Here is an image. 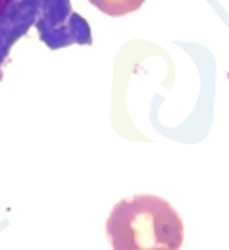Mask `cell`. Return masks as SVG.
<instances>
[{
  "mask_svg": "<svg viewBox=\"0 0 229 250\" xmlns=\"http://www.w3.org/2000/svg\"><path fill=\"white\" fill-rule=\"evenodd\" d=\"M42 0H0V69L14 44L39 21Z\"/></svg>",
  "mask_w": 229,
  "mask_h": 250,
  "instance_id": "cell-2",
  "label": "cell"
},
{
  "mask_svg": "<svg viewBox=\"0 0 229 250\" xmlns=\"http://www.w3.org/2000/svg\"><path fill=\"white\" fill-rule=\"evenodd\" d=\"M112 250H179L185 227L177 210L156 194H133L120 200L106 221Z\"/></svg>",
  "mask_w": 229,
  "mask_h": 250,
  "instance_id": "cell-1",
  "label": "cell"
},
{
  "mask_svg": "<svg viewBox=\"0 0 229 250\" xmlns=\"http://www.w3.org/2000/svg\"><path fill=\"white\" fill-rule=\"evenodd\" d=\"M156 250H162V249H156Z\"/></svg>",
  "mask_w": 229,
  "mask_h": 250,
  "instance_id": "cell-4",
  "label": "cell"
},
{
  "mask_svg": "<svg viewBox=\"0 0 229 250\" xmlns=\"http://www.w3.org/2000/svg\"><path fill=\"white\" fill-rule=\"evenodd\" d=\"M89 2L110 18H122L137 12L146 0H89Z\"/></svg>",
  "mask_w": 229,
  "mask_h": 250,
  "instance_id": "cell-3",
  "label": "cell"
}]
</instances>
